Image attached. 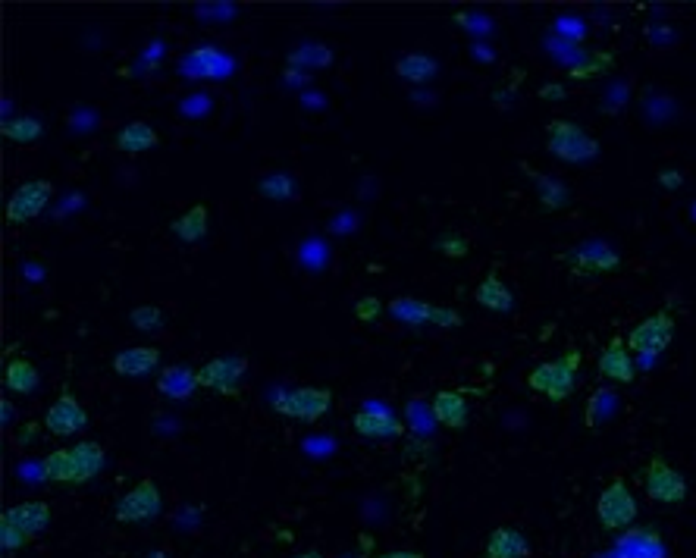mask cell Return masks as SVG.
<instances>
[{
	"mask_svg": "<svg viewBox=\"0 0 696 558\" xmlns=\"http://www.w3.org/2000/svg\"><path fill=\"white\" fill-rule=\"evenodd\" d=\"M577 374H580V352L568 348L562 358H552L533 367L527 374V386L546 395L549 402H565L577 386Z\"/></svg>",
	"mask_w": 696,
	"mask_h": 558,
	"instance_id": "1",
	"label": "cell"
},
{
	"mask_svg": "<svg viewBox=\"0 0 696 558\" xmlns=\"http://www.w3.org/2000/svg\"><path fill=\"white\" fill-rule=\"evenodd\" d=\"M546 151L552 157L565 160V164L584 167L599 157V142L584 126H577L571 120H552L546 126Z\"/></svg>",
	"mask_w": 696,
	"mask_h": 558,
	"instance_id": "2",
	"label": "cell"
},
{
	"mask_svg": "<svg viewBox=\"0 0 696 558\" xmlns=\"http://www.w3.org/2000/svg\"><path fill=\"white\" fill-rule=\"evenodd\" d=\"M637 515H640L637 499L621 477H615L596 499V518H599L602 530H609V533L631 527L637 521Z\"/></svg>",
	"mask_w": 696,
	"mask_h": 558,
	"instance_id": "3",
	"label": "cell"
},
{
	"mask_svg": "<svg viewBox=\"0 0 696 558\" xmlns=\"http://www.w3.org/2000/svg\"><path fill=\"white\" fill-rule=\"evenodd\" d=\"M333 405V392L323 386H298L292 392H283L273 399V408L280 411L289 421H301V424H314Z\"/></svg>",
	"mask_w": 696,
	"mask_h": 558,
	"instance_id": "4",
	"label": "cell"
},
{
	"mask_svg": "<svg viewBox=\"0 0 696 558\" xmlns=\"http://www.w3.org/2000/svg\"><path fill=\"white\" fill-rule=\"evenodd\" d=\"M628 339V348L634 355H640L643 361L649 358H659L665 348L671 345V339H675V317H671V311H656L649 314L646 320H640L637 327L624 336Z\"/></svg>",
	"mask_w": 696,
	"mask_h": 558,
	"instance_id": "5",
	"label": "cell"
},
{
	"mask_svg": "<svg viewBox=\"0 0 696 558\" xmlns=\"http://www.w3.org/2000/svg\"><path fill=\"white\" fill-rule=\"evenodd\" d=\"M160 511H164V496H160L157 483L151 477H145L120 496L113 518L120 524H148L160 515Z\"/></svg>",
	"mask_w": 696,
	"mask_h": 558,
	"instance_id": "6",
	"label": "cell"
},
{
	"mask_svg": "<svg viewBox=\"0 0 696 558\" xmlns=\"http://www.w3.org/2000/svg\"><path fill=\"white\" fill-rule=\"evenodd\" d=\"M565 264L577 276H602V273H618L621 270V254L602 239L580 242L571 251H565Z\"/></svg>",
	"mask_w": 696,
	"mask_h": 558,
	"instance_id": "7",
	"label": "cell"
},
{
	"mask_svg": "<svg viewBox=\"0 0 696 558\" xmlns=\"http://www.w3.org/2000/svg\"><path fill=\"white\" fill-rule=\"evenodd\" d=\"M643 486L646 496L662 505H681L687 499V480L684 474H678L665 458H649L646 471H643Z\"/></svg>",
	"mask_w": 696,
	"mask_h": 558,
	"instance_id": "8",
	"label": "cell"
},
{
	"mask_svg": "<svg viewBox=\"0 0 696 558\" xmlns=\"http://www.w3.org/2000/svg\"><path fill=\"white\" fill-rule=\"evenodd\" d=\"M54 198V185L48 179H29V182H22L19 189L13 192V198L7 201V223L13 226H22V223H29L35 220L38 214H44V207L51 204Z\"/></svg>",
	"mask_w": 696,
	"mask_h": 558,
	"instance_id": "9",
	"label": "cell"
},
{
	"mask_svg": "<svg viewBox=\"0 0 696 558\" xmlns=\"http://www.w3.org/2000/svg\"><path fill=\"white\" fill-rule=\"evenodd\" d=\"M44 427L54 436H76L88 427V411L82 408V402L73 392L63 389L57 395V402L48 408V414H44Z\"/></svg>",
	"mask_w": 696,
	"mask_h": 558,
	"instance_id": "10",
	"label": "cell"
},
{
	"mask_svg": "<svg viewBox=\"0 0 696 558\" xmlns=\"http://www.w3.org/2000/svg\"><path fill=\"white\" fill-rule=\"evenodd\" d=\"M248 361L245 358H211L198 370L201 389H217L220 395H239V380L245 377Z\"/></svg>",
	"mask_w": 696,
	"mask_h": 558,
	"instance_id": "11",
	"label": "cell"
},
{
	"mask_svg": "<svg viewBox=\"0 0 696 558\" xmlns=\"http://www.w3.org/2000/svg\"><path fill=\"white\" fill-rule=\"evenodd\" d=\"M599 377H606L612 383H621V386L634 383L637 367H634L631 348H628V339H624V336H612L606 342V348L599 352Z\"/></svg>",
	"mask_w": 696,
	"mask_h": 558,
	"instance_id": "12",
	"label": "cell"
},
{
	"mask_svg": "<svg viewBox=\"0 0 696 558\" xmlns=\"http://www.w3.org/2000/svg\"><path fill=\"white\" fill-rule=\"evenodd\" d=\"M430 411H433V421L446 430H464L471 421V408L464 402L461 389H439L430 402Z\"/></svg>",
	"mask_w": 696,
	"mask_h": 558,
	"instance_id": "13",
	"label": "cell"
},
{
	"mask_svg": "<svg viewBox=\"0 0 696 558\" xmlns=\"http://www.w3.org/2000/svg\"><path fill=\"white\" fill-rule=\"evenodd\" d=\"M4 518L7 521H13L22 533H26V537H38V533H44L51 527V505L48 502H38V499H29V502H19V505H13V508H7L4 511Z\"/></svg>",
	"mask_w": 696,
	"mask_h": 558,
	"instance_id": "14",
	"label": "cell"
},
{
	"mask_svg": "<svg viewBox=\"0 0 696 558\" xmlns=\"http://www.w3.org/2000/svg\"><path fill=\"white\" fill-rule=\"evenodd\" d=\"M160 364V348L154 345H132L123 348L120 355L113 358V374L120 377H145Z\"/></svg>",
	"mask_w": 696,
	"mask_h": 558,
	"instance_id": "15",
	"label": "cell"
},
{
	"mask_svg": "<svg viewBox=\"0 0 696 558\" xmlns=\"http://www.w3.org/2000/svg\"><path fill=\"white\" fill-rule=\"evenodd\" d=\"M474 301H477L480 308L496 311V314H512V308H515V295H512V289L502 283L499 273H486L480 279L477 289H474Z\"/></svg>",
	"mask_w": 696,
	"mask_h": 558,
	"instance_id": "16",
	"label": "cell"
},
{
	"mask_svg": "<svg viewBox=\"0 0 696 558\" xmlns=\"http://www.w3.org/2000/svg\"><path fill=\"white\" fill-rule=\"evenodd\" d=\"M352 427L364 439H389V436H402L405 433L402 421H396V417L386 414V411H374V408H361L352 417Z\"/></svg>",
	"mask_w": 696,
	"mask_h": 558,
	"instance_id": "17",
	"label": "cell"
},
{
	"mask_svg": "<svg viewBox=\"0 0 696 558\" xmlns=\"http://www.w3.org/2000/svg\"><path fill=\"white\" fill-rule=\"evenodd\" d=\"M157 145H160V135L145 120L126 123L120 132H116V138H113V148L120 151V154H145V151H151Z\"/></svg>",
	"mask_w": 696,
	"mask_h": 558,
	"instance_id": "18",
	"label": "cell"
},
{
	"mask_svg": "<svg viewBox=\"0 0 696 558\" xmlns=\"http://www.w3.org/2000/svg\"><path fill=\"white\" fill-rule=\"evenodd\" d=\"M530 546L524 540V533L515 527H496L486 540L483 558H527Z\"/></svg>",
	"mask_w": 696,
	"mask_h": 558,
	"instance_id": "19",
	"label": "cell"
},
{
	"mask_svg": "<svg viewBox=\"0 0 696 558\" xmlns=\"http://www.w3.org/2000/svg\"><path fill=\"white\" fill-rule=\"evenodd\" d=\"M198 386V370H189L185 364H170L164 374L157 377V389L170 395V399H189Z\"/></svg>",
	"mask_w": 696,
	"mask_h": 558,
	"instance_id": "20",
	"label": "cell"
},
{
	"mask_svg": "<svg viewBox=\"0 0 696 558\" xmlns=\"http://www.w3.org/2000/svg\"><path fill=\"white\" fill-rule=\"evenodd\" d=\"M439 73V63L430 54H402L396 60V76L411 85H427Z\"/></svg>",
	"mask_w": 696,
	"mask_h": 558,
	"instance_id": "21",
	"label": "cell"
},
{
	"mask_svg": "<svg viewBox=\"0 0 696 558\" xmlns=\"http://www.w3.org/2000/svg\"><path fill=\"white\" fill-rule=\"evenodd\" d=\"M524 173L533 179V185H537V198H540V204L546 207V211H562V207H568L571 192H568V185L562 179L546 176V173H533L530 167H524Z\"/></svg>",
	"mask_w": 696,
	"mask_h": 558,
	"instance_id": "22",
	"label": "cell"
},
{
	"mask_svg": "<svg viewBox=\"0 0 696 558\" xmlns=\"http://www.w3.org/2000/svg\"><path fill=\"white\" fill-rule=\"evenodd\" d=\"M170 229H173V236H176L179 242H185V245L201 242V239L207 236V207H204V204H192L189 211L179 214V217L170 223Z\"/></svg>",
	"mask_w": 696,
	"mask_h": 558,
	"instance_id": "23",
	"label": "cell"
},
{
	"mask_svg": "<svg viewBox=\"0 0 696 558\" xmlns=\"http://www.w3.org/2000/svg\"><path fill=\"white\" fill-rule=\"evenodd\" d=\"M41 474L51 483H79V464L73 449H54L41 461Z\"/></svg>",
	"mask_w": 696,
	"mask_h": 558,
	"instance_id": "24",
	"label": "cell"
},
{
	"mask_svg": "<svg viewBox=\"0 0 696 558\" xmlns=\"http://www.w3.org/2000/svg\"><path fill=\"white\" fill-rule=\"evenodd\" d=\"M433 308L421 298H411V295H399L389 301V314L396 317L399 323H408V327H424V323H433Z\"/></svg>",
	"mask_w": 696,
	"mask_h": 558,
	"instance_id": "25",
	"label": "cell"
},
{
	"mask_svg": "<svg viewBox=\"0 0 696 558\" xmlns=\"http://www.w3.org/2000/svg\"><path fill=\"white\" fill-rule=\"evenodd\" d=\"M4 386L16 395H32L38 389V370L32 361L26 358H13L7 361V370H4Z\"/></svg>",
	"mask_w": 696,
	"mask_h": 558,
	"instance_id": "26",
	"label": "cell"
},
{
	"mask_svg": "<svg viewBox=\"0 0 696 558\" xmlns=\"http://www.w3.org/2000/svg\"><path fill=\"white\" fill-rule=\"evenodd\" d=\"M73 455H76V464H79V483H88V480H95L104 468V446L95 443V439H82V443L73 446Z\"/></svg>",
	"mask_w": 696,
	"mask_h": 558,
	"instance_id": "27",
	"label": "cell"
},
{
	"mask_svg": "<svg viewBox=\"0 0 696 558\" xmlns=\"http://www.w3.org/2000/svg\"><path fill=\"white\" fill-rule=\"evenodd\" d=\"M0 132H4V138L13 145H35L44 135V126L35 120V116H13V120H4Z\"/></svg>",
	"mask_w": 696,
	"mask_h": 558,
	"instance_id": "28",
	"label": "cell"
},
{
	"mask_svg": "<svg viewBox=\"0 0 696 558\" xmlns=\"http://www.w3.org/2000/svg\"><path fill=\"white\" fill-rule=\"evenodd\" d=\"M258 195L270 198V201H292V198H298V185L286 173H270L258 182Z\"/></svg>",
	"mask_w": 696,
	"mask_h": 558,
	"instance_id": "29",
	"label": "cell"
},
{
	"mask_svg": "<svg viewBox=\"0 0 696 558\" xmlns=\"http://www.w3.org/2000/svg\"><path fill=\"white\" fill-rule=\"evenodd\" d=\"M292 66H314V69H327L333 63V51L327 44H301L298 51L289 54Z\"/></svg>",
	"mask_w": 696,
	"mask_h": 558,
	"instance_id": "30",
	"label": "cell"
},
{
	"mask_svg": "<svg viewBox=\"0 0 696 558\" xmlns=\"http://www.w3.org/2000/svg\"><path fill=\"white\" fill-rule=\"evenodd\" d=\"M129 323L135 330H142V333H154L160 323H164V308H157V305H142V308H135L129 314Z\"/></svg>",
	"mask_w": 696,
	"mask_h": 558,
	"instance_id": "31",
	"label": "cell"
},
{
	"mask_svg": "<svg viewBox=\"0 0 696 558\" xmlns=\"http://www.w3.org/2000/svg\"><path fill=\"white\" fill-rule=\"evenodd\" d=\"M612 54L609 51H599L593 54L587 63H580V66H571V79H590V76H599V73H606V69L612 66Z\"/></svg>",
	"mask_w": 696,
	"mask_h": 558,
	"instance_id": "32",
	"label": "cell"
},
{
	"mask_svg": "<svg viewBox=\"0 0 696 558\" xmlns=\"http://www.w3.org/2000/svg\"><path fill=\"white\" fill-rule=\"evenodd\" d=\"M32 543V537H26L13 521L7 518H0V546H4V552H19V549H26Z\"/></svg>",
	"mask_w": 696,
	"mask_h": 558,
	"instance_id": "33",
	"label": "cell"
},
{
	"mask_svg": "<svg viewBox=\"0 0 696 558\" xmlns=\"http://www.w3.org/2000/svg\"><path fill=\"white\" fill-rule=\"evenodd\" d=\"M383 314V301L377 295H364L355 301V320L358 323H374Z\"/></svg>",
	"mask_w": 696,
	"mask_h": 558,
	"instance_id": "34",
	"label": "cell"
},
{
	"mask_svg": "<svg viewBox=\"0 0 696 558\" xmlns=\"http://www.w3.org/2000/svg\"><path fill=\"white\" fill-rule=\"evenodd\" d=\"M464 323L458 308H446V305H436L433 308V327H443V330H458Z\"/></svg>",
	"mask_w": 696,
	"mask_h": 558,
	"instance_id": "35",
	"label": "cell"
},
{
	"mask_svg": "<svg viewBox=\"0 0 696 558\" xmlns=\"http://www.w3.org/2000/svg\"><path fill=\"white\" fill-rule=\"evenodd\" d=\"M439 251H443L446 258H464V254L471 251V242L464 236H443L439 239Z\"/></svg>",
	"mask_w": 696,
	"mask_h": 558,
	"instance_id": "36",
	"label": "cell"
},
{
	"mask_svg": "<svg viewBox=\"0 0 696 558\" xmlns=\"http://www.w3.org/2000/svg\"><path fill=\"white\" fill-rule=\"evenodd\" d=\"M540 101H565L568 98V88L565 85H559V82H549V85H543L540 91Z\"/></svg>",
	"mask_w": 696,
	"mask_h": 558,
	"instance_id": "37",
	"label": "cell"
},
{
	"mask_svg": "<svg viewBox=\"0 0 696 558\" xmlns=\"http://www.w3.org/2000/svg\"><path fill=\"white\" fill-rule=\"evenodd\" d=\"M659 185H662V189H668V192H675V189H681V185H684V176L678 170H662L659 173Z\"/></svg>",
	"mask_w": 696,
	"mask_h": 558,
	"instance_id": "38",
	"label": "cell"
},
{
	"mask_svg": "<svg viewBox=\"0 0 696 558\" xmlns=\"http://www.w3.org/2000/svg\"><path fill=\"white\" fill-rule=\"evenodd\" d=\"M35 436H38V424H35V421H29L26 427L19 430V436H16V446H19V449H26V446L32 443Z\"/></svg>",
	"mask_w": 696,
	"mask_h": 558,
	"instance_id": "39",
	"label": "cell"
},
{
	"mask_svg": "<svg viewBox=\"0 0 696 558\" xmlns=\"http://www.w3.org/2000/svg\"><path fill=\"white\" fill-rule=\"evenodd\" d=\"M370 558H424V555L411 552V549H396V552H383V555H370Z\"/></svg>",
	"mask_w": 696,
	"mask_h": 558,
	"instance_id": "40",
	"label": "cell"
},
{
	"mask_svg": "<svg viewBox=\"0 0 696 558\" xmlns=\"http://www.w3.org/2000/svg\"><path fill=\"white\" fill-rule=\"evenodd\" d=\"M0 411H4V424H10L13 417H16V408L10 405V399H4V402H0Z\"/></svg>",
	"mask_w": 696,
	"mask_h": 558,
	"instance_id": "41",
	"label": "cell"
},
{
	"mask_svg": "<svg viewBox=\"0 0 696 558\" xmlns=\"http://www.w3.org/2000/svg\"><path fill=\"white\" fill-rule=\"evenodd\" d=\"M358 543H361V549H370V546H374V540H370V537H364V533L358 537Z\"/></svg>",
	"mask_w": 696,
	"mask_h": 558,
	"instance_id": "42",
	"label": "cell"
},
{
	"mask_svg": "<svg viewBox=\"0 0 696 558\" xmlns=\"http://www.w3.org/2000/svg\"><path fill=\"white\" fill-rule=\"evenodd\" d=\"M295 558H323V555H320V552H314V549H311V552H301V555H295Z\"/></svg>",
	"mask_w": 696,
	"mask_h": 558,
	"instance_id": "43",
	"label": "cell"
}]
</instances>
